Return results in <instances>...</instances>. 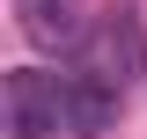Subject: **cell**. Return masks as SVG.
I'll use <instances>...</instances> for the list:
<instances>
[{
	"instance_id": "obj_1",
	"label": "cell",
	"mask_w": 147,
	"mask_h": 139,
	"mask_svg": "<svg viewBox=\"0 0 147 139\" xmlns=\"http://www.w3.org/2000/svg\"><path fill=\"white\" fill-rule=\"evenodd\" d=\"M74 66L96 73V81H110L118 95L140 88V81H147V7H140V0H110V7H96V22H88V37H81Z\"/></svg>"
},
{
	"instance_id": "obj_2",
	"label": "cell",
	"mask_w": 147,
	"mask_h": 139,
	"mask_svg": "<svg viewBox=\"0 0 147 139\" xmlns=\"http://www.w3.org/2000/svg\"><path fill=\"white\" fill-rule=\"evenodd\" d=\"M7 132L15 139H59L66 132V73H44V66L7 73Z\"/></svg>"
},
{
	"instance_id": "obj_3",
	"label": "cell",
	"mask_w": 147,
	"mask_h": 139,
	"mask_svg": "<svg viewBox=\"0 0 147 139\" xmlns=\"http://www.w3.org/2000/svg\"><path fill=\"white\" fill-rule=\"evenodd\" d=\"M96 7L88 0H15V29L30 37L37 51H81Z\"/></svg>"
},
{
	"instance_id": "obj_4",
	"label": "cell",
	"mask_w": 147,
	"mask_h": 139,
	"mask_svg": "<svg viewBox=\"0 0 147 139\" xmlns=\"http://www.w3.org/2000/svg\"><path fill=\"white\" fill-rule=\"evenodd\" d=\"M118 88L110 81H96V73H81L74 66L66 73V139H103V132H118Z\"/></svg>"
}]
</instances>
